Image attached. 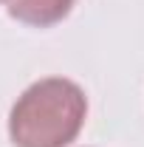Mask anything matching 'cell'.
Segmentation results:
<instances>
[{
    "mask_svg": "<svg viewBox=\"0 0 144 147\" xmlns=\"http://www.w3.org/2000/svg\"><path fill=\"white\" fill-rule=\"evenodd\" d=\"M85 116V91L65 76H45L17 96L9 113V136L14 147H68Z\"/></svg>",
    "mask_w": 144,
    "mask_h": 147,
    "instance_id": "6da1fadb",
    "label": "cell"
},
{
    "mask_svg": "<svg viewBox=\"0 0 144 147\" xmlns=\"http://www.w3.org/2000/svg\"><path fill=\"white\" fill-rule=\"evenodd\" d=\"M6 3L14 20L34 28H48L71 14L76 0H6Z\"/></svg>",
    "mask_w": 144,
    "mask_h": 147,
    "instance_id": "7a4b0ae2",
    "label": "cell"
}]
</instances>
